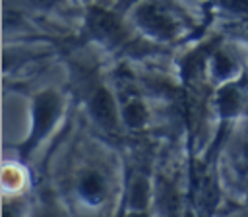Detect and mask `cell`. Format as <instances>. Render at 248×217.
Instances as JSON below:
<instances>
[{
	"mask_svg": "<svg viewBox=\"0 0 248 217\" xmlns=\"http://www.w3.org/2000/svg\"><path fill=\"white\" fill-rule=\"evenodd\" d=\"M87 27L93 33V37H97L105 43H118L124 39V27H122L120 19L103 8H91L89 10Z\"/></svg>",
	"mask_w": 248,
	"mask_h": 217,
	"instance_id": "cell-2",
	"label": "cell"
},
{
	"mask_svg": "<svg viewBox=\"0 0 248 217\" xmlns=\"http://www.w3.org/2000/svg\"><path fill=\"white\" fill-rule=\"evenodd\" d=\"M43 217H56V215H50V213H46V215H43Z\"/></svg>",
	"mask_w": 248,
	"mask_h": 217,
	"instance_id": "cell-13",
	"label": "cell"
},
{
	"mask_svg": "<svg viewBox=\"0 0 248 217\" xmlns=\"http://www.w3.org/2000/svg\"><path fill=\"white\" fill-rule=\"evenodd\" d=\"M128 2H132V0H124V2H122V4H128Z\"/></svg>",
	"mask_w": 248,
	"mask_h": 217,
	"instance_id": "cell-14",
	"label": "cell"
},
{
	"mask_svg": "<svg viewBox=\"0 0 248 217\" xmlns=\"http://www.w3.org/2000/svg\"><path fill=\"white\" fill-rule=\"evenodd\" d=\"M219 105H221V110L225 114L234 112L236 107H238V95H236V91L234 89H225L221 93V97H219Z\"/></svg>",
	"mask_w": 248,
	"mask_h": 217,
	"instance_id": "cell-8",
	"label": "cell"
},
{
	"mask_svg": "<svg viewBox=\"0 0 248 217\" xmlns=\"http://www.w3.org/2000/svg\"><path fill=\"white\" fill-rule=\"evenodd\" d=\"M138 23L161 39H170L176 33V23L172 16L159 4L145 2L138 8Z\"/></svg>",
	"mask_w": 248,
	"mask_h": 217,
	"instance_id": "cell-1",
	"label": "cell"
},
{
	"mask_svg": "<svg viewBox=\"0 0 248 217\" xmlns=\"http://www.w3.org/2000/svg\"><path fill=\"white\" fill-rule=\"evenodd\" d=\"M231 10L236 12H248V0H227Z\"/></svg>",
	"mask_w": 248,
	"mask_h": 217,
	"instance_id": "cell-10",
	"label": "cell"
},
{
	"mask_svg": "<svg viewBox=\"0 0 248 217\" xmlns=\"http://www.w3.org/2000/svg\"><path fill=\"white\" fill-rule=\"evenodd\" d=\"M147 196H149V190H147V184L145 180H136L134 186H132V194H130V202L134 207H143L145 202H147Z\"/></svg>",
	"mask_w": 248,
	"mask_h": 217,
	"instance_id": "cell-7",
	"label": "cell"
},
{
	"mask_svg": "<svg viewBox=\"0 0 248 217\" xmlns=\"http://www.w3.org/2000/svg\"><path fill=\"white\" fill-rule=\"evenodd\" d=\"M128 217H145L143 213H134V215H128Z\"/></svg>",
	"mask_w": 248,
	"mask_h": 217,
	"instance_id": "cell-12",
	"label": "cell"
},
{
	"mask_svg": "<svg viewBox=\"0 0 248 217\" xmlns=\"http://www.w3.org/2000/svg\"><path fill=\"white\" fill-rule=\"evenodd\" d=\"M147 118V112H145V107L140 103V101H130L124 108V120L130 128H140L143 126Z\"/></svg>",
	"mask_w": 248,
	"mask_h": 217,
	"instance_id": "cell-6",
	"label": "cell"
},
{
	"mask_svg": "<svg viewBox=\"0 0 248 217\" xmlns=\"http://www.w3.org/2000/svg\"><path fill=\"white\" fill-rule=\"evenodd\" d=\"M79 190L87 200H99L105 194V180L99 172H87L79 180Z\"/></svg>",
	"mask_w": 248,
	"mask_h": 217,
	"instance_id": "cell-5",
	"label": "cell"
},
{
	"mask_svg": "<svg viewBox=\"0 0 248 217\" xmlns=\"http://www.w3.org/2000/svg\"><path fill=\"white\" fill-rule=\"evenodd\" d=\"M60 108V101L54 93H43L39 95L37 103H35V126H33V134L27 141L25 147H31L41 136L46 134V130L50 128V124L54 122L56 114Z\"/></svg>",
	"mask_w": 248,
	"mask_h": 217,
	"instance_id": "cell-3",
	"label": "cell"
},
{
	"mask_svg": "<svg viewBox=\"0 0 248 217\" xmlns=\"http://www.w3.org/2000/svg\"><path fill=\"white\" fill-rule=\"evenodd\" d=\"M231 70H232L231 58H227L225 54H217V58H215V72H217L219 76H227Z\"/></svg>",
	"mask_w": 248,
	"mask_h": 217,
	"instance_id": "cell-9",
	"label": "cell"
},
{
	"mask_svg": "<svg viewBox=\"0 0 248 217\" xmlns=\"http://www.w3.org/2000/svg\"><path fill=\"white\" fill-rule=\"evenodd\" d=\"M35 6H41V8H52L56 4H60L62 0H31Z\"/></svg>",
	"mask_w": 248,
	"mask_h": 217,
	"instance_id": "cell-11",
	"label": "cell"
},
{
	"mask_svg": "<svg viewBox=\"0 0 248 217\" xmlns=\"http://www.w3.org/2000/svg\"><path fill=\"white\" fill-rule=\"evenodd\" d=\"M89 107H91V112L97 118V122H101L105 128H114L116 126V110H114L112 97L103 87H97L91 93Z\"/></svg>",
	"mask_w": 248,
	"mask_h": 217,
	"instance_id": "cell-4",
	"label": "cell"
}]
</instances>
